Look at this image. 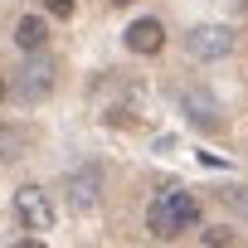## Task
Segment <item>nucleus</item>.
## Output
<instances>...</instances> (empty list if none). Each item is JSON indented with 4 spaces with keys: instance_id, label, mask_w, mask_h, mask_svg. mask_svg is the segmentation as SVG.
<instances>
[{
    "instance_id": "obj_1",
    "label": "nucleus",
    "mask_w": 248,
    "mask_h": 248,
    "mask_svg": "<svg viewBox=\"0 0 248 248\" xmlns=\"http://www.w3.org/2000/svg\"><path fill=\"white\" fill-rule=\"evenodd\" d=\"M54 93V63L49 59H25L20 63V73H15V83H10V97L15 102H25V107H34V102H44Z\"/></svg>"
},
{
    "instance_id": "obj_2",
    "label": "nucleus",
    "mask_w": 248,
    "mask_h": 248,
    "mask_svg": "<svg viewBox=\"0 0 248 248\" xmlns=\"http://www.w3.org/2000/svg\"><path fill=\"white\" fill-rule=\"evenodd\" d=\"M180 112H185V122L195 132H219L224 127V107H219V97L209 88H185L180 93Z\"/></svg>"
},
{
    "instance_id": "obj_3",
    "label": "nucleus",
    "mask_w": 248,
    "mask_h": 248,
    "mask_svg": "<svg viewBox=\"0 0 248 248\" xmlns=\"http://www.w3.org/2000/svg\"><path fill=\"white\" fill-rule=\"evenodd\" d=\"M63 195H68V204H73V209H93V204H97V195H102V166H97V161H88V166L68 170V175H63Z\"/></svg>"
},
{
    "instance_id": "obj_4",
    "label": "nucleus",
    "mask_w": 248,
    "mask_h": 248,
    "mask_svg": "<svg viewBox=\"0 0 248 248\" xmlns=\"http://www.w3.org/2000/svg\"><path fill=\"white\" fill-rule=\"evenodd\" d=\"M185 49H190L195 59L214 63V59H224V54L233 49V30H224V25H195V30L185 34Z\"/></svg>"
},
{
    "instance_id": "obj_5",
    "label": "nucleus",
    "mask_w": 248,
    "mask_h": 248,
    "mask_svg": "<svg viewBox=\"0 0 248 248\" xmlns=\"http://www.w3.org/2000/svg\"><path fill=\"white\" fill-rule=\"evenodd\" d=\"M15 214H20L34 233L54 229V204H49V195H44L39 185H20V190H15Z\"/></svg>"
},
{
    "instance_id": "obj_6",
    "label": "nucleus",
    "mask_w": 248,
    "mask_h": 248,
    "mask_svg": "<svg viewBox=\"0 0 248 248\" xmlns=\"http://www.w3.org/2000/svg\"><path fill=\"white\" fill-rule=\"evenodd\" d=\"M122 39H127V49H132V54H161V49H166V25L146 15V20H132Z\"/></svg>"
},
{
    "instance_id": "obj_7",
    "label": "nucleus",
    "mask_w": 248,
    "mask_h": 248,
    "mask_svg": "<svg viewBox=\"0 0 248 248\" xmlns=\"http://www.w3.org/2000/svg\"><path fill=\"white\" fill-rule=\"evenodd\" d=\"M15 44H20V49H25V54L34 59V54H39V49L49 44V25H44L39 15H25V20L15 25Z\"/></svg>"
},
{
    "instance_id": "obj_8",
    "label": "nucleus",
    "mask_w": 248,
    "mask_h": 248,
    "mask_svg": "<svg viewBox=\"0 0 248 248\" xmlns=\"http://www.w3.org/2000/svg\"><path fill=\"white\" fill-rule=\"evenodd\" d=\"M166 200V209L175 214V224H180V233L190 229V224H200V200L190 195V190H170V195H161Z\"/></svg>"
},
{
    "instance_id": "obj_9",
    "label": "nucleus",
    "mask_w": 248,
    "mask_h": 248,
    "mask_svg": "<svg viewBox=\"0 0 248 248\" xmlns=\"http://www.w3.org/2000/svg\"><path fill=\"white\" fill-rule=\"evenodd\" d=\"M146 229H151L156 238H175V233H180V224H175V214L166 209V200H151V204H146Z\"/></svg>"
},
{
    "instance_id": "obj_10",
    "label": "nucleus",
    "mask_w": 248,
    "mask_h": 248,
    "mask_svg": "<svg viewBox=\"0 0 248 248\" xmlns=\"http://www.w3.org/2000/svg\"><path fill=\"white\" fill-rule=\"evenodd\" d=\"M20 156H25V132H20V127H0V161L10 166V161H20Z\"/></svg>"
},
{
    "instance_id": "obj_11",
    "label": "nucleus",
    "mask_w": 248,
    "mask_h": 248,
    "mask_svg": "<svg viewBox=\"0 0 248 248\" xmlns=\"http://www.w3.org/2000/svg\"><path fill=\"white\" fill-rule=\"evenodd\" d=\"M73 5H78V0H44V10H49L54 20H68V15H73Z\"/></svg>"
},
{
    "instance_id": "obj_12",
    "label": "nucleus",
    "mask_w": 248,
    "mask_h": 248,
    "mask_svg": "<svg viewBox=\"0 0 248 248\" xmlns=\"http://www.w3.org/2000/svg\"><path fill=\"white\" fill-rule=\"evenodd\" d=\"M204 248H233L229 229H209V233H204Z\"/></svg>"
},
{
    "instance_id": "obj_13",
    "label": "nucleus",
    "mask_w": 248,
    "mask_h": 248,
    "mask_svg": "<svg viewBox=\"0 0 248 248\" xmlns=\"http://www.w3.org/2000/svg\"><path fill=\"white\" fill-rule=\"evenodd\" d=\"M195 156H200V161H204V166H209V170H219V166H224V170H229V161H224V156H214V151H195Z\"/></svg>"
},
{
    "instance_id": "obj_14",
    "label": "nucleus",
    "mask_w": 248,
    "mask_h": 248,
    "mask_svg": "<svg viewBox=\"0 0 248 248\" xmlns=\"http://www.w3.org/2000/svg\"><path fill=\"white\" fill-rule=\"evenodd\" d=\"M229 200H233V204H238V209L248 214V190H229Z\"/></svg>"
},
{
    "instance_id": "obj_15",
    "label": "nucleus",
    "mask_w": 248,
    "mask_h": 248,
    "mask_svg": "<svg viewBox=\"0 0 248 248\" xmlns=\"http://www.w3.org/2000/svg\"><path fill=\"white\" fill-rule=\"evenodd\" d=\"M20 248H44V243H39V238H25V243H20Z\"/></svg>"
},
{
    "instance_id": "obj_16",
    "label": "nucleus",
    "mask_w": 248,
    "mask_h": 248,
    "mask_svg": "<svg viewBox=\"0 0 248 248\" xmlns=\"http://www.w3.org/2000/svg\"><path fill=\"white\" fill-rule=\"evenodd\" d=\"M0 97H10V83H5V78H0Z\"/></svg>"
},
{
    "instance_id": "obj_17",
    "label": "nucleus",
    "mask_w": 248,
    "mask_h": 248,
    "mask_svg": "<svg viewBox=\"0 0 248 248\" xmlns=\"http://www.w3.org/2000/svg\"><path fill=\"white\" fill-rule=\"evenodd\" d=\"M233 5H238V10H243V15H248V0H233Z\"/></svg>"
},
{
    "instance_id": "obj_18",
    "label": "nucleus",
    "mask_w": 248,
    "mask_h": 248,
    "mask_svg": "<svg viewBox=\"0 0 248 248\" xmlns=\"http://www.w3.org/2000/svg\"><path fill=\"white\" fill-rule=\"evenodd\" d=\"M112 5H132V0H112Z\"/></svg>"
}]
</instances>
